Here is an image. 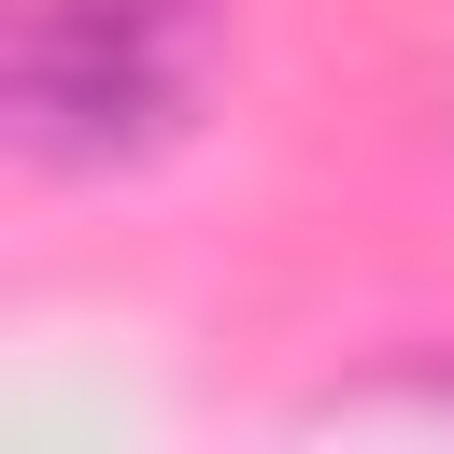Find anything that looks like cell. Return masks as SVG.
<instances>
[{
	"instance_id": "cell-1",
	"label": "cell",
	"mask_w": 454,
	"mask_h": 454,
	"mask_svg": "<svg viewBox=\"0 0 454 454\" xmlns=\"http://www.w3.org/2000/svg\"><path fill=\"white\" fill-rule=\"evenodd\" d=\"M213 85V0H28L14 28V114L43 156L114 170L156 156Z\"/></svg>"
}]
</instances>
